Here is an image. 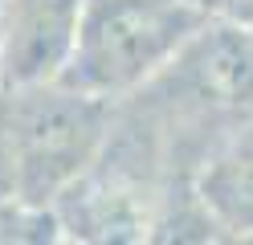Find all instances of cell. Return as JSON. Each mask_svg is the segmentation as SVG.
<instances>
[{
	"instance_id": "6da1fadb",
	"label": "cell",
	"mask_w": 253,
	"mask_h": 245,
	"mask_svg": "<svg viewBox=\"0 0 253 245\" xmlns=\"http://www.w3.org/2000/svg\"><path fill=\"white\" fill-rule=\"evenodd\" d=\"M115 102L66 82L0 86V200L57 204L106 151Z\"/></svg>"
},
{
	"instance_id": "7a4b0ae2",
	"label": "cell",
	"mask_w": 253,
	"mask_h": 245,
	"mask_svg": "<svg viewBox=\"0 0 253 245\" xmlns=\"http://www.w3.org/2000/svg\"><path fill=\"white\" fill-rule=\"evenodd\" d=\"M209 21L184 0H90L57 82L98 98H131L160 78Z\"/></svg>"
},
{
	"instance_id": "3957f363",
	"label": "cell",
	"mask_w": 253,
	"mask_h": 245,
	"mask_svg": "<svg viewBox=\"0 0 253 245\" xmlns=\"http://www.w3.org/2000/svg\"><path fill=\"white\" fill-rule=\"evenodd\" d=\"M196 110L253 119V29L233 12L209 16L160 78ZM147 82V86H151Z\"/></svg>"
},
{
	"instance_id": "277c9868",
	"label": "cell",
	"mask_w": 253,
	"mask_h": 245,
	"mask_svg": "<svg viewBox=\"0 0 253 245\" xmlns=\"http://www.w3.org/2000/svg\"><path fill=\"white\" fill-rule=\"evenodd\" d=\"M90 0H0V86L57 82Z\"/></svg>"
},
{
	"instance_id": "5b68a950",
	"label": "cell",
	"mask_w": 253,
	"mask_h": 245,
	"mask_svg": "<svg viewBox=\"0 0 253 245\" xmlns=\"http://www.w3.org/2000/svg\"><path fill=\"white\" fill-rule=\"evenodd\" d=\"M196 204L212 229L253 237V119H245L196 172Z\"/></svg>"
},
{
	"instance_id": "8992f818",
	"label": "cell",
	"mask_w": 253,
	"mask_h": 245,
	"mask_svg": "<svg viewBox=\"0 0 253 245\" xmlns=\"http://www.w3.org/2000/svg\"><path fill=\"white\" fill-rule=\"evenodd\" d=\"M0 241H66V229L53 204L0 200Z\"/></svg>"
},
{
	"instance_id": "52a82bcc",
	"label": "cell",
	"mask_w": 253,
	"mask_h": 245,
	"mask_svg": "<svg viewBox=\"0 0 253 245\" xmlns=\"http://www.w3.org/2000/svg\"><path fill=\"white\" fill-rule=\"evenodd\" d=\"M184 4L196 8V12H204V16H220V12H233L237 0H184Z\"/></svg>"
},
{
	"instance_id": "ba28073f",
	"label": "cell",
	"mask_w": 253,
	"mask_h": 245,
	"mask_svg": "<svg viewBox=\"0 0 253 245\" xmlns=\"http://www.w3.org/2000/svg\"><path fill=\"white\" fill-rule=\"evenodd\" d=\"M233 16H241V21L253 29V0H237V4H233Z\"/></svg>"
}]
</instances>
